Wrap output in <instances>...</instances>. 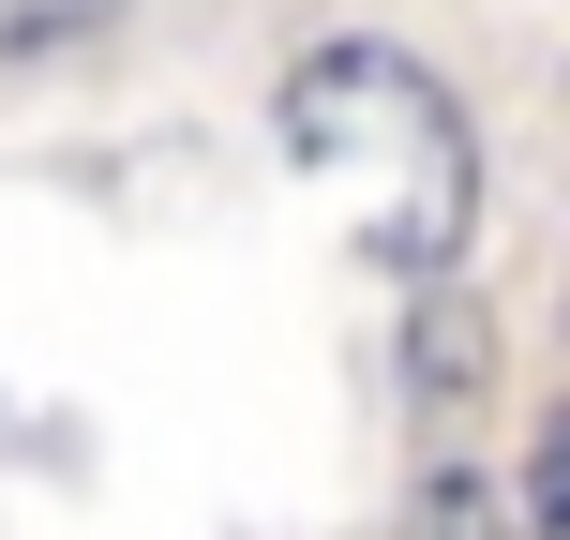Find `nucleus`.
Segmentation results:
<instances>
[{
	"label": "nucleus",
	"mask_w": 570,
	"mask_h": 540,
	"mask_svg": "<svg viewBox=\"0 0 570 540\" xmlns=\"http://www.w3.org/2000/svg\"><path fill=\"white\" fill-rule=\"evenodd\" d=\"M511 526H525V540H556V526H570V421L525 435V495H511Z\"/></svg>",
	"instance_id": "39448f33"
},
{
	"label": "nucleus",
	"mask_w": 570,
	"mask_h": 540,
	"mask_svg": "<svg viewBox=\"0 0 570 540\" xmlns=\"http://www.w3.org/2000/svg\"><path fill=\"white\" fill-rule=\"evenodd\" d=\"M405 391L421 405H465V391H495V315L465 301L451 271L421 285V315H405Z\"/></svg>",
	"instance_id": "f03ea898"
},
{
	"label": "nucleus",
	"mask_w": 570,
	"mask_h": 540,
	"mask_svg": "<svg viewBox=\"0 0 570 540\" xmlns=\"http://www.w3.org/2000/svg\"><path fill=\"white\" fill-rule=\"evenodd\" d=\"M106 30H120V0H0V76H30L60 46H106Z\"/></svg>",
	"instance_id": "20e7f679"
},
{
	"label": "nucleus",
	"mask_w": 570,
	"mask_h": 540,
	"mask_svg": "<svg viewBox=\"0 0 570 540\" xmlns=\"http://www.w3.org/2000/svg\"><path fill=\"white\" fill-rule=\"evenodd\" d=\"M271 136H285L301 180L345 196V226H361L375 271H405V285L465 271V226H481V136H465V106L405 46H375V30L301 46L285 90H271Z\"/></svg>",
	"instance_id": "f257e3e1"
},
{
	"label": "nucleus",
	"mask_w": 570,
	"mask_h": 540,
	"mask_svg": "<svg viewBox=\"0 0 570 540\" xmlns=\"http://www.w3.org/2000/svg\"><path fill=\"white\" fill-rule=\"evenodd\" d=\"M405 540H525V526H511V495H495V465L451 451L421 495H405Z\"/></svg>",
	"instance_id": "7ed1b4c3"
}]
</instances>
